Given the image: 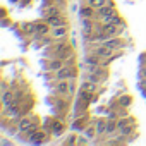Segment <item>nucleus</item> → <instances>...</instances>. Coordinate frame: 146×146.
I'll return each mask as SVG.
<instances>
[{
	"mask_svg": "<svg viewBox=\"0 0 146 146\" xmlns=\"http://www.w3.org/2000/svg\"><path fill=\"white\" fill-rule=\"evenodd\" d=\"M33 124H35V122H31V119H29V117H23V119H19V120H17V131H19L21 134H24L28 129H31V127H33Z\"/></svg>",
	"mask_w": 146,
	"mask_h": 146,
	"instance_id": "9d476101",
	"label": "nucleus"
},
{
	"mask_svg": "<svg viewBox=\"0 0 146 146\" xmlns=\"http://www.w3.org/2000/svg\"><path fill=\"white\" fill-rule=\"evenodd\" d=\"M65 131V124L62 120H52V134L53 136H62Z\"/></svg>",
	"mask_w": 146,
	"mask_h": 146,
	"instance_id": "4468645a",
	"label": "nucleus"
},
{
	"mask_svg": "<svg viewBox=\"0 0 146 146\" xmlns=\"http://www.w3.org/2000/svg\"><path fill=\"white\" fill-rule=\"evenodd\" d=\"M88 136L84 134V132H81V136H78V141H76V144H86L88 143V139H86Z\"/></svg>",
	"mask_w": 146,
	"mask_h": 146,
	"instance_id": "cd10ccee",
	"label": "nucleus"
},
{
	"mask_svg": "<svg viewBox=\"0 0 146 146\" xmlns=\"http://www.w3.org/2000/svg\"><path fill=\"white\" fill-rule=\"evenodd\" d=\"M96 83H93V81H90V83H83L81 84V90H84V91H88V93H96Z\"/></svg>",
	"mask_w": 146,
	"mask_h": 146,
	"instance_id": "4be33fe9",
	"label": "nucleus"
},
{
	"mask_svg": "<svg viewBox=\"0 0 146 146\" xmlns=\"http://www.w3.org/2000/svg\"><path fill=\"white\" fill-rule=\"evenodd\" d=\"M12 2H17V0H12Z\"/></svg>",
	"mask_w": 146,
	"mask_h": 146,
	"instance_id": "c756f323",
	"label": "nucleus"
},
{
	"mask_svg": "<svg viewBox=\"0 0 146 146\" xmlns=\"http://www.w3.org/2000/svg\"><path fill=\"white\" fill-rule=\"evenodd\" d=\"M95 31L96 33H103L107 38H110V36H119V33L122 31V28L117 26V24H112V23H103V26L96 28Z\"/></svg>",
	"mask_w": 146,
	"mask_h": 146,
	"instance_id": "7ed1b4c3",
	"label": "nucleus"
},
{
	"mask_svg": "<svg viewBox=\"0 0 146 146\" xmlns=\"http://www.w3.org/2000/svg\"><path fill=\"white\" fill-rule=\"evenodd\" d=\"M86 64H88V65H93V67H98V65L102 64V58H100L96 53H91V55L86 58Z\"/></svg>",
	"mask_w": 146,
	"mask_h": 146,
	"instance_id": "aec40b11",
	"label": "nucleus"
},
{
	"mask_svg": "<svg viewBox=\"0 0 146 146\" xmlns=\"http://www.w3.org/2000/svg\"><path fill=\"white\" fill-rule=\"evenodd\" d=\"M91 124L90 117L86 113H83V117H78L74 122H72V131H79V132H84V129Z\"/></svg>",
	"mask_w": 146,
	"mask_h": 146,
	"instance_id": "20e7f679",
	"label": "nucleus"
},
{
	"mask_svg": "<svg viewBox=\"0 0 146 146\" xmlns=\"http://www.w3.org/2000/svg\"><path fill=\"white\" fill-rule=\"evenodd\" d=\"M55 78H57V81H60V79H76L78 78V67L64 65L62 69H58L55 72Z\"/></svg>",
	"mask_w": 146,
	"mask_h": 146,
	"instance_id": "f257e3e1",
	"label": "nucleus"
},
{
	"mask_svg": "<svg viewBox=\"0 0 146 146\" xmlns=\"http://www.w3.org/2000/svg\"><path fill=\"white\" fill-rule=\"evenodd\" d=\"M21 29L26 35H35V23H23L21 24Z\"/></svg>",
	"mask_w": 146,
	"mask_h": 146,
	"instance_id": "b1692460",
	"label": "nucleus"
},
{
	"mask_svg": "<svg viewBox=\"0 0 146 146\" xmlns=\"http://www.w3.org/2000/svg\"><path fill=\"white\" fill-rule=\"evenodd\" d=\"M96 102H98V95L93 93V95H91V103H96Z\"/></svg>",
	"mask_w": 146,
	"mask_h": 146,
	"instance_id": "c85d7f7f",
	"label": "nucleus"
},
{
	"mask_svg": "<svg viewBox=\"0 0 146 146\" xmlns=\"http://www.w3.org/2000/svg\"><path fill=\"white\" fill-rule=\"evenodd\" d=\"M55 57H58V58H62L64 62L65 60H72V58H74V50H72V46H64L60 52H57L55 53Z\"/></svg>",
	"mask_w": 146,
	"mask_h": 146,
	"instance_id": "1a4fd4ad",
	"label": "nucleus"
},
{
	"mask_svg": "<svg viewBox=\"0 0 146 146\" xmlns=\"http://www.w3.org/2000/svg\"><path fill=\"white\" fill-rule=\"evenodd\" d=\"M103 45H107V46L112 48V50H122V48L125 46V41H124L122 38H119V36H110V38H107V40L103 41Z\"/></svg>",
	"mask_w": 146,
	"mask_h": 146,
	"instance_id": "39448f33",
	"label": "nucleus"
},
{
	"mask_svg": "<svg viewBox=\"0 0 146 146\" xmlns=\"http://www.w3.org/2000/svg\"><path fill=\"white\" fill-rule=\"evenodd\" d=\"M16 95H14V91H11V90H5L4 91V95H2V103L4 105H9V103H12L16 98H14Z\"/></svg>",
	"mask_w": 146,
	"mask_h": 146,
	"instance_id": "6ab92c4d",
	"label": "nucleus"
},
{
	"mask_svg": "<svg viewBox=\"0 0 146 146\" xmlns=\"http://www.w3.org/2000/svg\"><path fill=\"white\" fill-rule=\"evenodd\" d=\"M64 67V60L62 58H58V57H55V58H52V60H48L46 62V70H52V72H57L58 69H62Z\"/></svg>",
	"mask_w": 146,
	"mask_h": 146,
	"instance_id": "9b49d317",
	"label": "nucleus"
},
{
	"mask_svg": "<svg viewBox=\"0 0 146 146\" xmlns=\"http://www.w3.org/2000/svg\"><path fill=\"white\" fill-rule=\"evenodd\" d=\"M107 120L108 119H96L95 120V124H96V134L98 136L107 134Z\"/></svg>",
	"mask_w": 146,
	"mask_h": 146,
	"instance_id": "dca6fc26",
	"label": "nucleus"
},
{
	"mask_svg": "<svg viewBox=\"0 0 146 146\" xmlns=\"http://www.w3.org/2000/svg\"><path fill=\"white\" fill-rule=\"evenodd\" d=\"M76 141H78V136L76 134H69L67 139L64 141V144H76Z\"/></svg>",
	"mask_w": 146,
	"mask_h": 146,
	"instance_id": "a878e982",
	"label": "nucleus"
},
{
	"mask_svg": "<svg viewBox=\"0 0 146 146\" xmlns=\"http://www.w3.org/2000/svg\"><path fill=\"white\" fill-rule=\"evenodd\" d=\"M113 52H115V50H112V48H108V46H107V45H103V43L93 48V53H96V55H98V57H100L102 60H103V58H112V55H113Z\"/></svg>",
	"mask_w": 146,
	"mask_h": 146,
	"instance_id": "423d86ee",
	"label": "nucleus"
},
{
	"mask_svg": "<svg viewBox=\"0 0 146 146\" xmlns=\"http://www.w3.org/2000/svg\"><path fill=\"white\" fill-rule=\"evenodd\" d=\"M53 14H58V11H57V7H55V4H53L52 7H48V9H45V17H48V16H53Z\"/></svg>",
	"mask_w": 146,
	"mask_h": 146,
	"instance_id": "bb28decb",
	"label": "nucleus"
},
{
	"mask_svg": "<svg viewBox=\"0 0 146 146\" xmlns=\"http://www.w3.org/2000/svg\"><path fill=\"white\" fill-rule=\"evenodd\" d=\"M115 131H119L117 120H115V119H108V120H107V134H113Z\"/></svg>",
	"mask_w": 146,
	"mask_h": 146,
	"instance_id": "412c9836",
	"label": "nucleus"
},
{
	"mask_svg": "<svg viewBox=\"0 0 146 146\" xmlns=\"http://www.w3.org/2000/svg\"><path fill=\"white\" fill-rule=\"evenodd\" d=\"M50 29H52V26L46 23V19H45V21H40V23H35V35H36V36H43V35H46Z\"/></svg>",
	"mask_w": 146,
	"mask_h": 146,
	"instance_id": "0eeeda50",
	"label": "nucleus"
},
{
	"mask_svg": "<svg viewBox=\"0 0 146 146\" xmlns=\"http://www.w3.org/2000/svg\"><path fill=\"white\" fill-rule=\"evenodd\" d=\"M110 0H88V5H91V7H95V9H100V7H103L105 4H108Z\"/></svg>",
	"mask_w": 146,
	"mask_h": 146,
	"instance_id": "393cba45",
	"label": "nucleus"
},
{
	"mask_svg": "<svg viewBox=\"0 0 146 146\" xmlns=\"http://www.w3.org/2000/svg\"><path fill=\"white\" fill-rule=\"evenodd\" d=\"M55 91L58 95H64V96L70 95L74 91V79H60L57 83V86H55Z\"/></svg>",
	"mask_w": 146,
	"mask_h": 146,
	"instance_id": "f03ea898",
	"label": "nucleus"
},
{
	"mask_svg": "<svg viewBox=\"0 0 146 146\" xmlns=\"http://www.w3.org/2000/svg\"><path fill=\"white\" fill-rule=\"evenodd\" d=\"M28 139H29L31 143H36V144H38V143H45L46 134H45V132H41V131H36V132H33Z\"/></svg>",
	"mask_w": 146,
	"mask_h": 146,
	"instance_id": "a211bd4d",
	"label": "nucleus"
},
{
	"mask_svg": "<svg viewBox=\"0 0 146 146\" xmlns=\"http://www.w3.org/2000/svg\"><path fill=\"white\" fill-rule=\"evenodd\" d=\"M67 33H69L67 24H64V26H57V28H52V38H53V40H55V38H65Z\"/></svg>",
	"mask_w": 146,
	"mask_h": 146,
	"instance_id": "ddd939ff",
	"label": "nucleus"
},
{
	"mask_svg": "<svg viewBox=\"0 0 146 146\" xmlns=\"http://www.w3.org/2000/svg\"><path fill=\"white\" fill-rule=\"evenodd\" d=\"M131 103H132V98L129 95H120L119 96V105L120 107H125L127 108V107H131Z\"/></svg>",
	"mask_w": 146,
	"mask_h": 146,
	"instance_id": "5701e85b",
	"label": "nucleus"
},
{
	"mask_svg": "<svg viewBox=\"0 0 146 146\" xmlns=\"http://www.w3.org/2000/svg\"><path fill=\"white\" fill-rule=\"evenodd\" d=\"M119 131H120V136H122V137H129V136H132L134 131H136V122H131V124L124 125V127L119 129Z\"/></svg>",
	"mask_w": 146,
	"mask_h": 146,
	"instance_id": "f3484780",
	"label": "nucleus"
},
{
	"mask_svg": "<svg viewBox=\"0 0 146 146\" xmlns=\"http://www.w3.org/2000/svg\"><path fill=\"white\" fill-rule=\"evenodd\" d=\"M79 16H81V19H84V17H90V19H93V17L96 16V9H95V7H91V5L81 7V11H79Z\"/></svg>",
	"mask_w": 146,
	"mask_h": 146,
	"instance_id": "2eb2a0df",
	"label": "nucleus"
},
{
	"mask_svg": "<svg viewBox=\"0 0 146 146\" xmlns=\"http://www.w3.org/2000/svg\"><path fill=\"white\" fill-rule=\"evenodd\" d=\"M46 23H48L52 28H57V26H64V24H67L65 17H64V16H60V14H53V16H48V17H46Z\"/></svg>",
	"mask_w": 146,
	"mask_h": 146,
	"instance_id": "6e6552de",
	"label": "nucleus"
},
{
	"mask_svg": "<svg viewBox=\"0 0 146 146\" xmlns=\"http://www.w3.org/2000/svg\"><path fill=\"white\" fill-rule=\"evenodd\" d=\"M112 12H115V5H113V2H112V0H110L108 4H105L103 7L96 9V16H98V17H103V16H107V14H112Z\"/></svg>",
	"mask_w": 146,
	"mask_h": 146,
	"instance_id": "f8f14e48",
	"label": "nucleus"
}]
</instances>
